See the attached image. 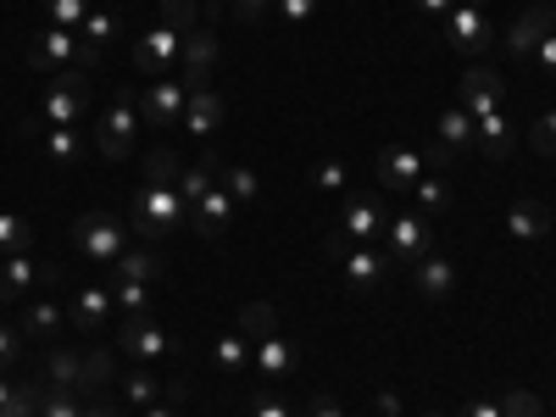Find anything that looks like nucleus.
Instances as JSON below:
<instances>
[{"label":"nucleus","instance_id":"f257e3e1","mask_svg":"<svg viewBox=\"0 0 556 417\" xmlns=\"http://www.w3.org/2000/svg\"><path fill=\"white\" fill-rule=\"evenodd\" d=\"M178 178L184 173H178V156L173 151H151L146 156V184H139L134 201H128L139 240H167L173 228L190 223V206H184V195H178Z\"/></svg>","mask_w":556,"mask_h":417},{"label":"nucleus","instance_id":"f03ea898","mask_svg":"<svg viewBox=\"0 0 556 417\" xmlns=\"http://www.w3.org/2000/svg\"><path fill=\"white\" fill-rule=\"evenodd\" d=\"M39 117L51 123V128H78L89 117V73L84 67H62V73L45 78Z\"/></svg>","mask_w":556,"mask_h":417},{"label":"nucleus","instance_id":"7ed1b4c3","mask_svg":"<svg viewBox=\"0 0 556 417\" xmlns=\"http://www.w3.org/2000/svg\"><path fill=\"white\" fill-rule=\"evenodd\" d=\"M134 134H139V96H134V89H117L112 106L101 112L96 151H101L106 162H128V156H134Z\"/></svg>","mask_w":556,"mask_h":417},{"label":"nucleus","instance_id":"20e7f679","mask_svg":"<svg viewBox=\"0 0 556 417\" xmlns=\"http://www.w3.org/2000/svg\"><path fill=\"white\" fill-rule=\"evenodd\" d=\"M329 251L340 256V267H345V285L356 290V295H379L384 285H390V256L384 251H374V245H345L340 235L329 240Z\"/></svg>","mask_w":556,"mask_h":417},{"label":"nucleus","instance_id":"39448f33","mask_svg":"<svg viewBox=\"0 0 556 417\" xmlns=\"http://www.w3.org/2000/svg\"><path fill=\"white\" fill-rule=\"evenodd\" d=\"M73 245H78V256H89V262H117V256L128 251V235H123V223H117L112 212H84V217L73 223Z\"/></svg>","mask_w":556,"mask_h":417},{"label":"nucleus","instance_id":"423d86ee","mask_svg":"<svg viewBox=\"0 0 556 417\" xmlns=\"http://www.w3.org/2000/svg\"><path fill=\"white\" fill-rule=\"evenodd\" d=\"M62 278H67L62 267H39L34 256H7V262H0V301H7V306L17 301V306H23L28 295L56 290Z\"/></svg>","mask_w":556,"mask_h":417},{"label":"nucleus","instance_id":"0eeeda50","mask_svg":"<svg viewBox=\"0 0 556 417\" xmlns=\"http://www.w3.org/2000/svg\"><path fill=\"white\" fill-rule=\"evenodd\" d=\"M429 251H434L429 217H424V212H390V223H384V256L412 267L417 256H429Z\"/></svg>","mask_w":556,"mask_h":417},{"label":"nucleus","instance_id":"6e6552de","mask_svg":"<svg viewBox=\"0 0 556 417\" xmlns=\"http://www.w3.org/2000/svg\"><path fill=\"white\" fill-rule=\"evenodd\" d=\"M445 45L451 51H462V56H479V51H490L495 45V23H490V12L484 7H456L445 12Z\"/></svg>","mask_w":556,"mask_h":417},{"label":"nucleus","instance_id":"1a4fd4ad","mask_svg":"<svg viewBox=\"0 0 556 417\" xmlns=\"http://www.w3.org/2000/svg\"><path fill=\"white\" fill-rule=\"evenodd\" d=\"M178 56H184V34L167 28V23L134 39V67L146 73V78H167V73L178 67Z\"/></svg>","mask_w":556,"mask_h":417},{"label":"nucleus","instance_id":"9d476101","mask_svg":"<svg viewBox=\"0 0 556 417\" xmlns=\"http://www.w3.org/2000/svg\"><path fill=\"white\" fill-rule=\"evenodd\" d=\"M117 351H128L134 362H156V356H173L178 351V340L156 323V312L151 317H123V329H117Z\"/></svg>","mask_w":556,"mask_h":417},{"label":"nucleus","instance_id":"9b49d317","mask_svg":"<svg viewBox=\"0 0 556 417\" xmlns=\"http://www.w3.org/2000/svg\"><path fill=\"white\" fill-rule=\"evenodd\" d=\"M78 56H84V39L73 34V28H45V34H34V45H28V67L34 73H62V67H78Z\"/></svg>","mask_w":556,"mask_h":417},{"label":"nucleus","instance_id":"f8f14e48","mask_svg":"<svg viewBox=\"0 0 556 417\" xmlns=\"http://www.w3.org/2000/svg\"><path fill=\"white\" fill-rule=\"evenodd\" d=\"M184 106H190V84H184L178 73H167V78H156L146 96H139V123H156V128L184 123Z\"/></svg>","mask_w":556,"mask_h":417},{"label":"nucleus","instance_id":"ddd939ff","mask_svg":"<svg viewBox=\"0 0 556 417\" xmlns=\"http://www.w3.org/2000/svg\"><path fill=\"white\" fill-rule=\"evenodd\" d=\"M384 223H390V212H384V201H379V195H351V201H345V212H340V240L374 245V240L384 235Z\"/></svg>","mask_w":556,"mask_h":417},{"label":"nucleus","instance_id":"4468645a","mask_svg":"<svg viewBox=\"0 0 556 417\" xmlns=\"http://www.w3.org/2000/svg\"><path fill=\"white\" fill-rule=\"evenodd\" d=\"M412 290L424 295V301H451L456 295V262L429 251V256H417L412 262Z\"/></svg>","mask_w":556,"mask_h":417},{"label":"nucleus","instance_id":"2eb2a0df","mask_svg":"<svg viewBox=\"0 0 556 417\" xmlns=\"http://www.w3.org/2000/svg\"><path fill=\"white\" fill-rule=\"evenodd\" d=\"M295 367H301V351L278 334V329L256 340V379H262V390H273V379H290Z\"/></svg>","mask_w":556,"mask_h":417},{"label":"nucleus","instance_id":"dca6fc26","mask_svg":"<svg viewBox=\"0 0 556 417\" xmlns=\"http://www.w3.org/2000/svg\"><path fill=\"white\" fill-rule=\"evenodd\" d=\"M212 62H217V34H206V28H190L184 34V84L190 89H206L212 84Z\"/></svg>","mask_w":556,"mask_h":417},{"label":"nucleus","instance_id":"f3484780","mask_svg":"<svg viewBox=\"0 0 556 417\" xmlns=\"http://www.w3.org/2000/svg\"><path fill=\"white\" fill-rule=\"evenodd\" d=\"M424 156H417L412 146H384L379 151V184H384V190H412V184L417 178H424Z\"/></svg>","mask_w":556,"mask_h":417},{"label":"nucleus","instance_id":"a211bd4d","mask_svg":"<svg viewBox=\"0 0 556 417\" xmlns=\"http://www.w3.org/2000/svg\"><path fill=\"white\" fill-rule=\"evenodd\" d=\"M228 223H235V195H228V190H223V178H217L212 190L190 206V228H195V235H223Z\"/></svg>","mask_w":556,"mask_h":417},{"label":"nucleus","instance_id":"6ab92c4d","mask_svg":"<svg viewBox=\"0 0 556 417\" xmlns=\"http://www.w3.org/2000/svg\"><path fill=\"white\" fill-rule=\"evenodd\" d=\"M434 139L456 156V162H468L473 151H479V128H473V117L462 112V106H451V112H440V123H434Z\"/></svg>","mask_w":556,"mask_h":417},{"label":"nucleus","instance_id":"aec40b11","mask_svg":"<svg viewBox=\"0 0 556 417\" xmlns=\"http://www.w3.org/2000/svg\"><path fill=\"white\" fill-rule=\"evenodd\" d=\"M62 329H67V317H62L56 301H45V295H28V301H23V334H28V340L62 345Z\"/></svg>","mask_w":556,"mask_h":417},{"label":"nucleus","instance_id":"412c9836","mask_svg":"<svg viewBox=\"0 0 556 417\" xmlns=\"http://www.w3.org/2000/svg\"><path fill=\"white\" fill-rule=\"evenodd\" d=\"M495 106H501V73H490V67H468V73H462V112L484 117Z\"/></svg>","mask_w":556,"mask_h":417},{"label":"nucleus","instance_id":"4be33fe9","mask_svg":"<svg viewBox=\"0 0 556 417\" xmlns=\"http://www.w3.org/2000/svg\"><path fill=\"white\" fill-rule=\"evenodd\" d=\"M473 128H479V162H506L513 156V146H518V134H513V123L501 117V106L495 112H484V117H473Z\"/></svg>","mask_w":556,"mask_h":417},{"label":"nucleus","instance_id":"5701e85b","mask_svg":"<svg viewBox=\"0 0 556 417\" xmlns=\"http://www.w3.org/2000/svg\"><path fill=\"white\" fill-rule=\"evenodd\" d=\"M551 28H556V12H551V7H529V12L513 23V34H506V51H513V56H534V45H540Z\"/></svg>","mask_w":556,"mask_h":417},{"label":"nucleus","instance_id":"b1692460","mask_svg":"<svg viewBox=\"0 0 556 417\" xmlns=\"http://www.w3.org/2000/svg\"><path fill=\"white\" fill-rule=\"evenodd\" d=\"M506 235H513L518 245H534V240H545V235H551V212H545L540 201H518L513 212H506Z\"/></svg>","mask_w":556,"mask_h":417},{"label":"nucleus","instance_id":"393cba45","mask_svg":"<svg viewBox=\"0 0 556 417\" xmlns=\"http://www.w3.org/2000/svg\"><path fill=\"white\" fill-rule=\"evenodd\" d=\"M89 146H96V139H84V128H45V156L56 167H78L89 156Z\"/></svg>","mask_w":556,"mask_h":417},{"label":"nucleus","instance_id":"a878e982","mask_svg":"<svg viewBox=\"0 0 556 417\" xmlns=\"http://www.w3.org/2000/svg\"><path fill=\"white\" fill-rule=\"evenodd\" d=\"M217 123H223V96H217L212 84H206V89H190V106H184V128L206 139Z\"/></svg>","mask_w":556,"mask_h":417},{"label":"nucleus","instance_id":"bb28decb","mask_svg":"<svg viewBox=\"0 0 556 417\" xmlns=\"http://www.w3.org/2000/svg\"><path fill=\"white\" fill-rule=\"evenodd\" d=\"M106 312H112V290H78L73 295V329L78 334H101V323H106Z\"/></svg>","mask_w":556,"mask_h":417},{"label":"nucleus","instance_id":"cd10ccee","mask_svg":"<svg viewBox=\"0 0 556 417\" xmlns=\"http://www.w3.org/2000/svg\"><path fill=\"white\" fill-rule=\"evenodd\" d=\"M112 379H117V356H112L106 345L84 351V367H78V395H101Z\"/></svg>","mask_w":556,"mask_h":417},{"label":"nucleus","instance_id":"c85d7f7f","mask_svg":"<svg viewBox=\"0 0 556 417\" xmlns=\"http://www.w3.org/2000/svg\"><path fill=\"white\" fill-rule=\"evenodd\" d=\"M112 273H117V278H134V285H151V278H162V256H156L151 245H139V251H123V256L112 262Z\"/></svg>","mask_w":556,"mask_h":417},{"label":"nucleus","instance_id":"c756f323","mask_svg":"<svg viewBox=\"0 0 556 417\" xmlns=\"http://www.w3.org/2000/svg\"><path fill=\"white\" fill-rule=\"evenodd\" d=\"M117 34H123V17H117V12H89L84 28H78V39L89 45V51H106Z\"/></svg>","mask_w":556,"mask_h":417},{"label":"nucleus","instance_id":"7c9ffc66","mask_svg":"<svg viewBox=\"0 0 556 417\" xmlns=\"http://www.w3.org/2000/svg\"><path fill=\"white\" fill-rule=\"evenodd\" d=\"M212 356H217V367H228V374H245V367L256 362V345H251L245 334H223Z\"/></svg>","mask_w":556,"mask_h":417},{"label":"nucleus","instance_id":"2f4dec72","mask_svg":"<svg viewBox=\"0 0 556 417\" xmlns=\"http://www.w3.org/2000/svg\"><path fill=\"white\" fill-rule=\"evenodd\" d=\"M34 251V228L12 212H0V256H28Z\"/></svg>","mask_w":556,"mask_h":417},{"label":"nucleus","instance_id":"473e14b6","mask_svg":"<svg viewBox=\"0 0 556 417\" xmlns=\"http://www.w3.org/2000/svg\"><path fill=\"white\" fill-rule=\"evenodd\" d=\"M412 195H417V206H424V217H440V212H451V184L445 178H417L412 184Z\"/></svg>","mask_w":556,"mask_h":417},{"label":"nucleus","instance_id":"72a5a7b5","mask_svg":"<svg viewBox=\"0 0 556 417\" xmlns=\"http://www.w3.org/2000/svg\"><path fill=\"white\" fill-rule=\"evenodd\" d=\"M112 301L128 317H151V295H146V285H134V278H112Z\"/></svg>","mask_w":556,"mask_h":417},{"label":"nucleus","instance_id":"f704fd0d","mask_svg":"<svg viewBox=\"0 0 556 417\" xmlns=\"http://www.w3.org/2000/svg\"><path fill=\"white\" fill-rule=\"evenodd\" d=\"M78 367H84V356H73L62 345H51V356H45V374H51L62 390H78Z\"/></svg>","mask_w":556,"mask_h":417},{"label":"nucleus","instance_id":"c9c22d12","mask_svg":"<svg viewBox=\"0 0 556 417\" xmlns=\"http://www.w3.org/2000/svg\"><path fill=\"white\" fill-rule=\"evenodd\" d=\"M39 417H84V395L78 390H45V401H39Z\"/></svg>","mask_w":556,"mask_h":417},{"label":"nucleus","instance_id":"e433bc0d","mask_svg":"<svg viewBox=\"0 0 556 417\" xmlns=\"http://www.w3.org/2000/svg\"><path fill=\"white\" fill-rule=\"evenodd\" d=\"M45 12H51V23H56V28H73V34H78V28H84V17L96 12V7H89V0H45Z\"/></svg>","mask_w":556,"mask_h":417},{"label":"nucleus","instance_id":"4c0bfd02","mask_svg":"<svg viewBox=\"0 0 556 417\" xmlns=\"http://www.w3.org/2000/svg\"><path fill=\"white\" fill-rule=\"evenodd\" d=\"M223 190L235 195V206H245V201H256L262 184H256V173H251V167H223Z\"/></svg>","mask_w":556,"mask_h":417},{"label":"nucleus","instance_id":"58836bf2","mask_svg":"<svg viewBox=\"0 0 556 417\" xmlns=\"http://www.w3.org/2000/svg\"><path fill=\"white\" fill-rule=\"evenodd\" d=\"M240 329H245L251 340H262V334H273V329H278V323H273V306H267V301H251V306L240 312Z\"/></svg>","mask_w":556,"mask_h":417},{"label":"nucleus","instance_id":"ea45409f","mask_svg":"<svg viewBox=\"0 0 556 417\" xmlns=\"http://www.w3.org/2000/svg\"><path fill=\"white\" fill-rule=\"evenodd\" d=\"M156 395H162V384L151 374H128L123 379V401H134V406H156Z\"/></svg>","mask_w":556,"mask_h":417},{"label":"nucleus","instance_id":"a19ab883","mask_svg":"<svg viewBox=\"0 0 556 417\" xmlns=\"http://www.w3.org/2000/svg\"><path fill=\"white\" fill-rule=\"evenodd\" d=\"M273 7H278V17H285L290 28H306V23L317 17V7H323V0H273Z\"/></svg>","mask_w":556,"mask_h":417},{"label":"nucleus","instance_id":"79ce46f5","mask_svg":"<svg viewBox=\"0 0 556 417\" xmlns=\"http://www.w3.org/2000/svg\"><path fill=\"white\" fill-rule=\"evenodd\" d=\"M501 417H540V395H529V390H506V395H501Z\"/></svg>","mask_w":556,"mask_h":417},{"label":"nucleus","instance_id":"37998d69","mask_svg":"<svg viewBox=\"0 0 556 417\" xmlns=\"http://www.w3.org/2000/svg\"><path fill=\"white\" fill-rule=\"evenodd\" d=\"M162 12H167V28H178V34H190L195 28V0H162Z\"/></svg>","mask_w":556,"mask_h":417},{"label":"nucleus","instance_id":"c03bdc74","mask_svg":"<svg viewBox=\"0 0 556 417\" xmlns=\"http://www.w3.org/2000/svg\"><path fill=\"white\" fill-rule=\"evenodd\" d=\"M529 146H534L540 156H556V112H545V117L529 128Z\"/></svg>","mask_w":556,"mask_h":417},{"label":"nucleus","instance_id":"a18cd8bd","mask_svg":"<svg viewBox=\"0 0 556 417\" xmlns=\"http://www.w3.org/2000/svg\"><path fill=\"white\" fill-rule=\"evenodd\" d=\"M17 356H23V334L12 329V323H0V374H7Z\"/></svg>","mask_w":556,"mask_h":417},{"label":"nucleus","instance_id":"49530a36","mask_svg":"<svg viewBox=\"0 0 556 417\" xmlns=\"http://www.w3.org/2000/svg\"><path fill=\"white\" fill-rule=\"evenodd\" d=\"M312 184H317V190H340V184H345V162H317Z\"/></svg>","mask_w":556,"mask_h":417},{"label":"nucleus","instance_id":"de8ad7c7","mask_svg":"<svg viewBox=\"0 0 556 417\" xmlns=\"http://www.w3.org/2000/svg\"><path fill=\"white\" fill-rule=\"evenodd\" d=\"M256 417H290V406L278 401L273 390H262V384H256Z\"/></svg>","mask_w":556,"mask_h":417},{"label":"nucleus","instance_id":"09e8293b","mask_svg":"<svg viewBox=\"0 0 556 417\" xmlns=\"http://www.w3.org/2000/svg\"><path fill=\"white\" fill-rule=\"evenodd\" d=\"M306 417H345V412H340V401H334L329 390H317V395H312V406H306Z\"/></svg>","mask_w":556,"mask_h":417},{"label":"nucleus","instance_id":"8fccbe9b","mask_svg":"<svg viewBox=\"0 0 556 417\" xmlns=\"http://www.w3.org/2000/svg\"><path fill=\"white\" fill-rule=\"evenodd\" d=\"M534 62H540V67H545L551 78H556V28H551V34H545V39L534 45Z\"/></svg>","mask_w":556,"mask_h":417},{"label":"nucleus","instance_id":"3c124183","mask_svg":"<svg viewBox=\"0 0 556 417\" xmlns=\"http://www.w3.org/2000/svg\"><path fill=\"white\" fill-rule=\"evenodd\" d=\"M267 7H273V0H235V17H240V23H262Z\"/></svg>","mask_w":556,"mask_h":417},{"label":"nucleus","instance_id":"603ef678","mask_svg":"<svg viewBox=\"0 0 556 417\" xmlns=\"http://www.w3.org/2000/svg\"><path fill=\"white\" fill-rule=\"evenodd\" d=\"M456 417H501V401H490V395H479V401H468Z\"/></svg>","mask_w":556,"mask_h":417},{"label":"nucleus","instance_id":"864d4df0","mask_svg":"<svg viewBox=\"0 0 556 417\" xmlns=\"http://www.w3.org/2000/svg\"><path fill=\"white\" fill-rule=\"evenodd\" d=\"M424 162H429V167H440V173H451V167H456V156H451V151L440 146V139L429 146V156H424Z\"/></svg>","mask_w":556,"mask_h":417},{"label":"nucleus","instance_id":"5fc2aeb1","mask_svg":"<svg viewBox=\"0 0 556 417\" xmlns=\"http://www.w3.org/2000/svg\"><path fill=\"white\" fill-rule=\"evenodd\" d=\"M412 7H417V12H424V17H445V12L456 7V0H412Z\"/></svg>","mask_w":556,"mask_h":417},{"label":"nucleus","instance_id":"6e6d98bb","mask_svg":"<svg viewBox=\"0 0 556 417\" xmlns=\"http://www.w3.org/2000/svg\"><path fill=\"white\" fill-rule=\"evenodd\" d=\"M84 417H117V406L101 401V395H89V401H84Z\"/></svg>","mask_w":556,"mask_h":417},{"label":"nucleus","instance_id":"4d7b16f0","mask_svg":"<svg viewBox=\"0 0 556 417\" xmlns=\"http://www.w3.org/2000/svg\"><path fill=\"white\" fill-rule=\"evenodd\" d=\"M162 395H167L173 406H184V401H190V384H162Z\"/></svg>","mask_w":556,"mask_h":417},{"label":"nucleus","instance_id":"13d9d810","mask_svg":"<svg viewBox=\"0 0 556 417\" xmlns=\"http://www.w3.org/2000/svg\"><path fill=\"white\" fill-rule=\"evenodd\" d=\"M12 395H17V384H7V379H0V417L12 412Z\"/></svg>","mask_w":556,"mask_h":417},{"label":"nucleus","instance_id":"bf43d9fd","mask_svg":"<svg viewBox=\"0 0 556 417\" xmlns=\"http://www.w3.org/2000/svg\"><path fill=\"white\" fill-rule=\"evenodd\" d=\"M146 417H184V406H146Z\"/></svg>","mask_w":556,"mask_h":417},{"label":"nucleus","instance_id":"052dcab7","mask_svg":"<svg viewBox=\"0 0 556 417\" xmlns=\"http://www.w3.org/2000/svg\"><path fill=\"white\" fill-rule=\"evenodd\" d=\"M462 7H484V12H490V0H462Z\"/></svg>","mask_w":556,"mask_h":417},{"label":"nucleus","instance_id":"680f3d73","mask_svg":"<svg viewBox=\"0 0 556 417\" xmlns=\"http://www.w3.org/2000/svg\"><path fill=\"white\" fill-rule=\"evenodd\" d=\"M17 417H39V406H34V412H17Z\"/></svg>","mask_w":556,"mask_h":417},{"label":"nucleus","instance_id":"e2e57ef3","mask_svg":"<svg viewBox=\"0 0 556 417\" xmlns=\"http://www.w3.org/2000/svg\"><path fill=\"white\" fill-rule=\"evenodd\" d=\"M429 417H445V412H429Z\"/></svg>","mask_w":556,"mask_h":417}]
</instances>
